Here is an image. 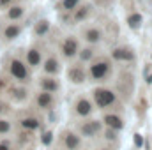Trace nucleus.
Instances as JSON below:
<instances>
[{"instance_id":"1","label":"nucleus","mask_w":152,"mask_h":150,"mask_svg":"<svg viewBox=\"0 0 152 150\" xmlns=\"http://www.w3.org/2000/svg\"><path fill=\"white\" fill-rule=\"evenodd\" d=\"M7 73H9V76H11L14 81H18V83H27L28 78H30L27 62H23V60L18 58V57H12V58L7 62Z\"/></svg>"},{"instance_id":"2","label":"nucleus","mask_w":152,"mask_h":150,"mask_svg":"<svg viewBox=\"0 0 152 150\" xmlns=\"http://www.w3.org/2000/svg\"><path fill=\"white\" fill-rule=\"evenodd\" d=\"M21 30H23V27H21L20 23L11 21V23L4 25V27L0 28V37H2V41H5V42H11V41H14L16 37H20Z\"/></svg>"},{"instance_id":"3","label":"nucleus","mask_w":152,"mask_h":150,"mask_svg":"<svg viewBox=\"0 0 152 150\" xmlns=\"http://www.w3.org/2000/svg\"><path fill=\"white\" fill-rule=\"evenodd\" d=\"M94 101H96V104H97L99 108H106V106H110L115 101V94L110 92V90H104V88L96 90V92H94Z\"/></svg>"},{"instance_id":"4","label":"nucleus","mask_w":152,"mask_h":150,"mask_svg":"<svg viewBox=\"0 0 152 150\" xmlns=\"http://www.w3.org/2000/svg\"><path fill=\"white\" fill-rule=\"evenodd\" d=\"M23 14H25V7L20 5V4H12L4 11V20H7L9 23L11 21H20L23 18Z\"/></svg>"},{"instance_id":"5","label":"nucleus","mask_w":152,"mask_h":150,"mask_svg":"<svg viewBox=\"0 0 152 150\" xmlns=\"http://www.w3.org/2000/svg\"><path fill=\"white\" fill-rule=\"evenodd\" d=\"M36 106L39 110H50L53 106V95L46 90H41L36 95Z\"/></svg>"},{"instance_id":"6","label":"nucleus","mask_w":152,"mask_h":150,"mask_svg":"<svg viewBox=\"0 0 152 150\" xmlns=\"http://www.w3.org/2000/svg\"><path fill=\"white\" fill-rule=\"evenodd\" d=\"M9 95H11V99L12 101H16V103H23L25 99H27V95H28V92H27V88H23V87H18V85H12V87H7V90H5Z\"/></svg>"},{"instance_id":"7","label":"nucleus","mask_w":152,"mask_h":150,"mask_svg":"<svg viewBox=\"0 0 152 150\" xmlns=\"http://www.w3.org/2000/svg\"><path fill=\"white\" fill-rule=\"evenodd\" d=\"M41 60H42V55H41V51L37 48H30L27 51V66L28 67H39Z\"/></svg>"},{"instance_id":"8","label":"nucleus","mask_w":152,"mask_h":150,"mask_svg":"<svg viewBox=\"0 0 152 150\" xmlns=\"http://www.w3.org/2000/svg\"><path fill=\"white\" fill-rule=\"evenodd\" d=\"M108 73V64L106 62H96L92 67H90V74L94 79H103Z\"/></svg>"},{"instance_id":"9","label":"nucleus","mask_w":152,"mask_h":150,"mask_svg":"<svg viewBox=\"0 0 152 150\" xmlns=\"http://www.w3.org/2000/svg\"><path fill=\"white\" fill-rule=\"evenodd\" d=\"M76 51H78V44H76V41L73 37H67L62 42V53H64V57L71 58V57L76 55Z\"/></svg>"},{"instance_id":"10","label":"nucleus","mask_w":152,"mask_h":150,"mask_svg":"<svg viewBox=\"0 0 152 150\" xmlns=\"http://www.w3.org/2000/svg\"><path fill=\"white\" fill-rule=\"evenodd\" d=\"M39 87H41V90H46V92L53 94V92L58 90L60 85H58V81L55 78H41L39 79Z\"/></svg>"},{"instance_id":"11","label":"nucleus","mask_w":152,"mask_h":150,"mask_svg":"<svg viewBox=\"0 0 152 150\" xmlns=\"http://www.w3.org/2000/svg\"><path fill=\"white\" fill-rule=\"evenodd\" d=\"M99 129H101L99 122L90 120V122H85V124L81 125V134H83V136H87V138H92L94 134H97V133H99Z\"/></svg>"},{"instance_id":"12","label":"nucleus","mask_w":152,"mask_h":150,"mask_svg":"<svg viewBox=\"0 0 152 150\" xmlns=\"http://www.w3.org/2000/svg\"><path fill=\"white\" fill-rule=\"evenodd\" d=\"M20 125L25 131H36L41 125V120L36 118V117H23V118H20Z\"/></svg>"},{"instance_id":"13","label":"nucleus","mask_w":152,"mask_h":150,"mask_svg":"<svg viewBox=\"0 0 152 150\" xmlns=\"http://www.w3.org/2000/svg\"><path fill=\"white\" fill-rule=\"evenodd\" d=\"M67 78L73 81V83H83L85 81V71L80 69V67H71L67 71Z\"/></svg>"},{"instance_id":"14","label":"nucleus","mask_w":152,"mask_h":150,"mask_svg":"<svg viewBox=\"0 0 152 150\" xmlns=\"http://www.w3.org/2000/svg\"><path fill=\"white\" fill-rule=\"evenodd\" d=\"M64 145L67 150H76L80 147V138L76 136L75 133H67L66 138H64Z\"/></svg>"},{"instance_id":"15","label":"nucleus","mask_w":152,"mask_h":150,"mask_svg":"<svg viewBox=\"0 0 152 150\" xmlns=\"http://www.w3.org/2000/svg\"><path fill=\"white\" fill-rule=\"evenodd\" d=\"M44 73L46 74H57L58 73V60L57 58H53V57H50L46 62H44Z\"/></svg>"},{"instance_id":"16","label":"nucleus","mask_w":152,"mask_h":150,"mask_svg":"<svg viewBox=\"0 0 152 150\" xmlns=\"http://www.w3.org/2000/svg\"><path fill=\"white\" fill-rule=\"evenodd\" d=\"M48 30H50V21H48V20H41V21L36 23V27H34V34H36L37 37H42Z\"/></svg>"},{"instance_id":"17","label":"nucleus","mask_w":152,"mask_h":150,"mask_svg":"<svg viewBox=\"0 0 152 150\" xmlns=\"http://www.w3.org/2000/svg\"><path fill=\"white\" fill-rule=\"evenodd\" d=\"M90 111H92L90 103H88L87 99H80V101H78V104H76V113H78V115H81V117H85V115H88Z\"/></svg>"},{"instance_id":"18","label":"nucleus","mask_w":152,"mask_h":150,"mask_svg":"<svg viewBox=\"0 0 152 150\" xmlns=\"http://www.w3.org/2000/svg\"><path fill=\"white\" fill-rule=\"evenodd\" d=\"M113 58H117V60H133V53L129 50L118 48V50L113 51Z\"/></svg>"},{"instance_id":"19","label":"nucleus","mask_w":152,"mask_h":150,"mask_svg":"<svg viewBox=\"0 0 152 150\" xmlns=\"http://www.w3.org/2000/svg\"><path fill=\"white\" fill-rule=\"evenodd\" d=\"M104 122H106L112 129H122V125H124L122 120H120L118 117H115V115H106V117H104Z\"/></svg>"},{"instance_id":"20","label":"nucleus","mask_w":152,"mask_h":150,"mask_svg":"<svg viewBox=\"0 0 152 150\" xmlns=\"http://www.w3.org/2000/svg\"><path fill=\"white\" fill-rule=\"evenodd\" d=\"M11 131H12V124H11V120H7V118L0 117V136L9 134Z\"/></svg>"},{"instance_id":"21","label":"nucleus","mask_w":152,"mask_h":150,"mask_svg":"<svg viewBox=\"0 0 152 150\" xmlns=\"http://www.w3.org/2000/svg\"><path fill=\"white\" fill-rule=\"evenodd\" d=\"M85 39H87L88 42H97V41L101 39V32H99V30H96V28H90V30H87Z\"/></svg>"},{"instance_id":"22","label":"nucleus","mask_w":152,"mask_h":150,"mask_svg":"<svg viewBox=\"0 0 152 150\" xmlns=\"http://www.w3.org/2000/svg\"><path fill=\"white\" fill-rule=\"evenodd\" d=\"M127 23H129L131 28H138V27L142 25V16H140V14H131V16L127 18Z\"/></svg>"},{"instance_id":"23","label":"nucleus","mask_w":152,"mask_h":150,"mask_svg":"<svg viewBox=\"0 0 152 150\" xmlns=\"http://www.w3.org/2000/svg\"><path fill=\"white\" fill-rule=\"evenodd\" d=\"M87 12H88V9H87V7H81V9L75 14V20H76V21H81V20L87 16Z\"/></svg>"},{"instance_id":"24","label":"nucleus","mask_w":152,"mask_h":150,"mask_svg":"<svg viewBox=\"0 0 152 150\" xmlns=\"http://www.w3.org/2000/svg\"><path fill=\"white\" fill-rule=\"evenodd\" d=\"M76 4H78V0H64V9L71 11V9L76 7Z\"/></svg>"},{"instance_id":"25","label":"nucleus","mask_w":152,"mask_h":150,"mask_svg":"<svg viewBox=\"0 0 152 150\" xmlns=\"http://www.w3.org/2000/svg\"><path fill=\"white\" fill-rule=\"evenodd\" d=\"M90 57H92V50H83V51L80 53V58H81V60H88Z\"/></svg>"},{"instance_id":"26","label":"nucleus","mask_w":152,"mask_h":150,"mask_svg":"<svg viewBox=\"0 0 152 150\" xmlns=\"http://www.w3.org/2000/svg\"><path fill=\"white\" fill-rule=\"evenodd\" d=\"M134 145H136L138 149H140V147H143V136H142V134H138V133L134 134Z\"/></svg>"},{"instance_id":"27","label":"nucleus","mask_w":152,"mask_h":150,"mask_svg":"<svg viewBox=\"0 0 152 150\" xmlns=\"http://www.w3.org/2000/svg\"><path fill=\"white\" fill-rule=\"evenodd\" d=\"M14 0H0V11H5L9 5H12Z\"/></svg>"},{"instance_id":"28","label":"nucleus","mask_w":152,"mask_h":150,"mask_svg":"<svg viewBox=\"0 0 152 150\" xmlns=\"http://www.w3.org/2000/svg\"><path fill=\"white\" fill-rule=\"evenodd\" d=\"M51 138H53L51 133H44V136H42V143H44V145H50V143H51Z\"/></svg>"},{"instance_id":"29","label":"nucleus","mask_w":152,"mask_h":150,"mask_svg":"<svg viewBox=\"0 0 152 150\" xmlns=\"http://www.w3.org/2000/svg\"><path fill=\"white\" fill-rule=\"evenodd\" d=\"M0 150H12V147H11V143H9V141L0 140Z\"/></svg>"},{"instance_id":"30","label":"nucleus","mask_w":152,"mask_h":150,"mask_svg":"<svg viewBox=\"0 0 152 150\" xmlns=\"http://www.w3.org/2000/svg\"><path fill=\"white\" fill-rule=\"evenodd\" d=\"M106 138H108V140H113V138H115V133H113V131H108V133H106Z\"/></svg>"},{"instance_id":"31","label":"nucleus","mask_w":152,"mask_h":150,"mask_svg":"<svg viewBox=\"0 0 152 150\" xmlns=\"http://www.w3.org/2000/svg\"><path fill=\"white\" fill-rule=\"evenodd\" d=\"M147 83H152V76H147Z\"/></svg>"}]
</instances>
